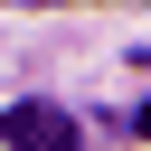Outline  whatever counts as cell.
Returning <instances> with one entry per match:
<instances>
[{"label":"cell","mask_w":151,"mask_h":151,"mask_svg":"<svg viewBox=\"0 0 151 151\" xmlns=\"http://www.w3.org/2000/svg\"><path fill=\"white\" fill-rule=\"evenodd\" d=\"M0 142L9 151H76V113L66 104H9L0 113Z\"/></svg>","instance_id":"cell-1"},{"label":"cell","mask_w":151,"mask_h":151,"mask_svg":"<svg viewBox=\"0 0 151 151\" xmlns=\"http://www.w3.org/2000/svg\"><path fill=\"white\" fill-rule=\"evenodd\" d=\"M132 132H142V142H151V104H142V113H132Z\"/></svg>","instance_id":"cell-2"}]
</instances>
